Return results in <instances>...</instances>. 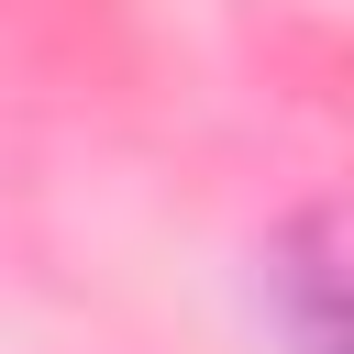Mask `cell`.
Masks as SVG:
<instances>
[{"label":"cell","instance_id":"obj_1","mask_svg":"<svg viewBox=\"0 0 354 354\" xmlns=\"http://www.w3.org/2000/svg\"><path fill=\"white\" fill-rule=\"evenodd\" d=\"M277 277H299V343L310 354H343V321H332V210H310L277 243Z\"/></svg>","mask_w":354,"mask_h":354}]
</instances>
